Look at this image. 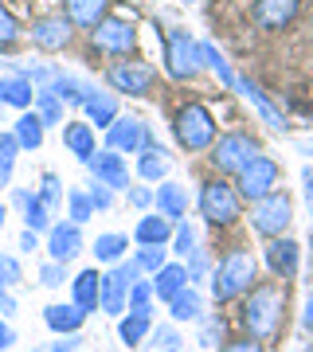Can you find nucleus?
Returning a JSON list of instances; mask_svg holds the SVG:
<instances>
[{
    "instance_id": "f257e3e1",
    "label": "nucleus",
    "mask_w": 313,
    "mask_h": 352,
    "mask_svg": "<svg viewBox=\"0 0 313 352\" xmlns=\"http://www.w3.org/2000/svg\"><path fill=\"white\" fill-rule=\"evenodd\" d=\"M282 314H286V286H282V278H274V282H259L247 289L239 321L247 329V337L270 344L282 333Z\"/></svg>"
},
{
    "instance_id": "f03ea898",
    "label": "nucleus",
    "mask_w": 313,
    "mask_h": 352,
    "mask_svg": "<svg viewBox=\"0 0 313 352\" xmlns=\"http://www.w3.org/2000/svg\"><path fill=\"white\" fill-rule=\"evenodd\" d=\"M255 278H259V263H255V254H250L247 247L227 251L224 258H219V266L212 270V298H215V305H227V302L247 298V289L255 286Z\"/></svg>"
},
{
    "instance_id": "7ed1b4c3",
    "label": "nucleus",
    "mask_w": 313,
    "mask_h": 352,
    "mask_svg": "<svg viewBox=\"0 0 313 352\" xmlns=\"http://www.w3.org/2000/svg\"><path fill=\"white\" fill-rule=\"evenodd\" d=\"M200 215L208 227H231L243 215V196L227 176H212L200 184Z\"/></svg>"
},
{
    "instance_id": "20e7f679",
    "label": "nucleus",
    "mask_w": 313,
    "mask_h": 352,
    "mask_svg": "<svg viewBox=\"0 0 313 352\" xmlns=\"http://www.w3.org/2000/svg\"><path fill=\"white\" fill-rule=\"evenodd\" d=\"M173 133L180 141V149L188 153H204L215 145V118L204 102H184L173 118Z\"/></svg>"
},
{
    "instance_id": "39448f33",
    "label": "nucleus",
    "mask_w": 313,
    "mask_h": 352,
    "mask_svg": "<svg viewBox=\"0 0 313 352\" xmlns=\"http://www.w3.org/2000/svg\"><path fill=\"white\" fill-rule=\"evenodd\" d=\"M200 39H192V32H184V28H169L164 32V71H169V78L188 82V78L200 75Z\"/></svg>"
},
{
    "instance_id": "423d86ee",
    "label": "nucleus",
    "mask_w": 313,
    "mask_h": 352,
    "mask_svg": "<svg viewBox=\"0 0 313 352\" xmlns=\"http://www.w3.org/2000/svg\"><path fill=\"white\" fill-rule=\"evenodd\" d=\"M259 141L250 138V133H224V138H215V145L208 149V161H212V168L219 176H239L243 168H247L255 157H259Z\"/></svg>"
},
{
    "instance_id": "0eeeda50",
    "label": "nucleus",
    "mask_w": 313,
    "mask_h": 352,
    "mask_svg": "<svg viewBox=\"0 0 313 352\" xmlns=\"http://www.w3.org/2000/svg\"><path fill=\"white\" fill-rule=\"evenodd\" d=\"M290 219H294V204H290L286 192H270L263 200L250 204V227L263 235V239H278V235H286Z\"/></svg>"
},
{
    "instance_id": "6e6552de",
    "label": "nucleus",
    "mask_w": 313,
    "mask_h": 352,
    "mask_svg": "<svg viewBox=\"0 0 313 352\" xmlns=\"http://www.w3.org/2000/svg\"><path fill=\"white\" fill-rule=\"evenodd\" d=\"M106 82H110L114 94H129V98H145L157 82V71L141 59H118V63L106 67Z\"/></svg>"
},
{
    "instance_id": "1a4fd4ad",
    "label": "nucleus",
    "mask_w": 313,
    "mask_h": 352,
    "mask_svg": "<svg viewBox=\"0 0 313 352\" xmlns=\"http://www.w3.org/2000/svg\"><path fill=\"white\" fill-rule=\"evenodd\" d=\"M90 47L98 55H114V59H125L129 51L138 47V32L125 16H106L98 28H90Z\"/></svg>"
},
{
    "instance_id": "9d476101",
    "label": "nucleus",
    "mask_w": 313,
    "mask_h": 352,
    "mask_svg": "<svg viewBox=\"0 0 313 352\" xmlns=\"http://www.w3.org/2000/svg\"><path fill=\"white\" fill-rule=\"evenodd\" d=\"M278 176H282V168H278L274 157H266V153H259L255 161L243 168V173L235 176V188L243 200H263V196H270V192L278 188Z\"/></svg>"
},
{
    "instance_id": "9b49d317",
    "label": "nucleus",
    "mask_w": 313,
    "mask_h": 352,
    "mask_svg": "<svg viewBox=\"0 0 313 352\" xmlns=\"http://www.w3.org/2000/svg\"><path fill=\"white\" fill-rule=\"evenodd\" d=\"M28 36L36 43L39 51H63L71 47V39H75V24L67 20V12H51V16H36L32 28H28Z\"/></svg>"
},
{
    "instance_id": "f8f14e48",
    "label": "nucleus",
    "mask_w": 313,
    "mask_h": 352,
    "mask_svg": "<svg viewBox=\"0 0 313 352\" xmlns=\"http://www.w3.org/2000/svg\"><path fill=\"white\" fill-rule=\"evenodd\" d=\"M145 145H153V133L141 118H118L110 129H106V149L122 153V157H133Z\"/></svg>"
},
{
    "instance_id": "ddd939ff",
    "label": "nucleus",
    "mask_w": 313,
    "mask_h": 352,
    "mask_svg": "<svg viewBox=\"0 0 313 352\" xmlns=\"http://www.w3.org/2000/svg\"><path fill=\"white\" fill-rule=\"evenodd\" d=\"M83 227L75 219H59V223H51L47 231V258L55 263H75L78 254H83Z\"/></svg>"
},
{
    "instance_id": "4468645a",
    "label": "nucleus",
    "mask_w": 313,
    "mask_h": 352,
    "mask_svg": "<svg viewBox=\"0 0 313 352\" xmlns=\"http://www.w3.org/2000/svg\"><path fill=\"white\" fill-rule=\"evenodd\" d=\"M87 173L102 184H110L114 192H125L129 188V168H125V157L114 149H98L94 157L87 161Z\"/></svg>"
},
{
    "instance_id": "2eb2a0df",
    "label": "nucleus",
    "mask_w": 313,
    "mask_h": 352,
    "mask_svg": "<svg viewBox=\"0 0 313 352\" xmlns=\"http://www.w3.org/2000/svg\"><path fill=\"white\" fill-rule=\"evenodd\" d=\"M298 12H301V0H255V8H250L255 24L263 28V32H282V28H290L298 20Z\"/></svg>"
},
{
    "instance_id": "dca6fc26",
    "label": "nucleus",
    "mask_w": 313,
    "mask_h": 352,
    "mask_svg": "<svg viewBox=\"0 0 313 352\" xmlns=\"http://www.w3.org/2000/svg\"><path fill=\"white\" fill-rule=\"evenodd\" d=\"M298 258H301V247L286 235H278V239H266V266H270V274L290 282V278L298 274Z\"/></svg>"
},
{
    "instance_id": "f3484780",
    "label": "nucleus",
    "mask_w": 313,
    "mask_h": 352,
    "mask_svg": "<svg viewBox=\"0 0 313 352\" xmlns=\"http://www.w3.org/2000/svg\"><path fill=\"white\" fill-rule=\"evenodd\" d=\"M0 102L16 106V110H32L36 102V82L28 78V71H12V75L0 78Z\"/></svg>"
},
{
    "instance_id": "a211bd4d",
    "label": "nucleus",
    "mask_w": 313,
    "mask_h": 352,
    "mask_svg": "<svg viewBox=\"0 0 313 352\" xmlns=\"http://www.w3.org/2000/svg\"><path fill=\"white\" fill-rule=\"evenodd\" d=\"M173 231H176V219H169V215H161V212H149V215H141L138 227H133V243H138V247L169 243Z\"/></svg>"
},
{
    "instance_id": "6ab92c4d",
    "label": "nucleus",
    "mask_w": 313,
    "mask_h": 352,
    "mask_svg": "<svg viewBox=\"0 0 313 352\" xmlns=\"http://www.w3.org/2000/svg\"><path fill=\"white\" fill-rule=\"evenodd\" d=\"M71 302H75L83 314H94L102 305V274L94 266L83 270V274H75V282H71Z\"/></svg>"
},
{
    "instance_id": "aec40b11",
    "label": "nucleus",
    "mask_w": 313,
    "mask_h": 352,
    "mask_svg": "<svg viewBox=\"0 0 313 352\" xmlns=\"http://www.w3.org/2000/svg\"><path fill=\"white\" fill-rule=\"evenodd\" d=\"M149 282H153V298H157V302H173L184 286H192V282H188L184 263H164L161 270L149 278Z\"/></svg>"
},
{
    "instance_id": "412c9836",
    "label": "nucleus",
    "mask_w": 313,
    "mask_h": 352,
    "mask_svg": "<svg viewBox=\"0 0 313 352\" xmlns=\"http://www.w3.org/2000/svg\"><path fill=\"white\" fill-rule=\"evenodd\" d=\"M153 204H157V212L169 215V219H184V212H188V188H184V184H176V180H161V184L153 188Z\"/></svg>"
},
{
    "instance_id": "4be33fe9",
    "label": "nucleus",
    "mask_w": 313,
    "mask_h": 352,
    "mask_svg": "<svg viewBox=\"0 0 313 352\" xmlns=\"http://www.w3.org/2000/svg\"><path fill=\"white\" fill-rule=\"evenodd\" d=\"M149 333H153L149 309H125V314L118 317V340H122L125 349H138Z\"/></svg>"
},
{
    "instance_id": "5701e85b",
    "label": "nucleus",
    "mask_w": 313,
    "mask_h": 352,
    "mask_svg": "<svg viewBox=\"0 0 313 352\" xmlns=\"http://www.w3.org/2000/svg\"><path fill=\"white\" fill-rule=\"evenodd\" d=\"M63 145H67L71 157H78V161L87 164L98 153L94 149V126L90 122H63Z\"/></svg>"
},
{
    "instance_id": "b1692460",
    "label": "nucleus",
    "mask_w": 313,
    "mask_h": 352,
    "mask_svg": "<svg viewBox=\"0 0 313 352\" xmlns=\"http://www.w3.org/2000/svg\"><path fill=\"white\" fill-rule=\"evenodd\" d=\"M125 305H129V282H125L122 274H118V266H114L110 274H102V314L110 317H122Z\"/></svg>"
},
{
    "instance_id": "393cba45",
    "label": "nucleus",
    "mask_w": 313,
    "mask_h": 352,
    "mask_svg": "<svg viewBox=\"0 0 313 352\" xmlns=\"http://www.w3.org/2000/svg\"><path fill=\"white\" fill-rule=\"evenodd\" d=\"M83 321H87V314H83L75 302L47 305V309H43V325H47L51 333H59V337H71V333H78V329H83Z\"/></svg>"
},
{
    "instance_id": "a878e982",
    "label": "nucleus",
    "mask_w": 313,
    "mask_h": 352,
    "mask_svg": "<svg viewBox=\"0 0 313 352\" xmlns=\"http://www.w3.org/2000/svg\"><path fill=\"white\" fill-rule=\"evenodd\" d=\"M106 16H110V0H67V20L83 32L98 28Z\"/></svg>"
},
{
    "instance_id": "bb28decb",
    "label": "nucleus",
    "mask_w": 313,
    "mask_h": 352,
    "mask_svg": "<svg viewBox=\"0 0 313 352\" xmlns=\"http://www.w3.org/2000/svg\"><path fill=\"white\" fill-rule=\"evenodd\" d=\"M235 90L250 102V106H255V110L263 113V122H266L270 129H286V118H282V113L274 110V102H270L263 90H259V82H250V78H235Z\"/></svg>"
},
{
    "instance_id": "cd10ccee",
    "label": "nucleus",
    "mask_w": 313,
    "mask_h": 352,
    "mask_svg": "<svg viewBox=\"0 0 313 352\" xmlns=\"http://www.w3.org/2000/svg\"><path fill=\"white\" fill-rule=\"evenodd\" d=\"M164 305H169V317H173L176 325H184V321H200L204 317V294L196 286H184L173 302H164Z\"/></svg>"
},
{
    "instance_id": "c85d7f7f",
    "label": "nucleus",
    "mask_w": 313,
    "mask_h": 352,
    "mask_svg": "<svg viewBox=\"0 0 313 352\" xmlns=\"http://www.w3.org/2000/svg\"><path fill=\"white\" fill-rule=\"evenodd\" d=\"M87 122L94 129H110L114 122H118V94H106V90H94L87 98Z\"/></svg>"
},
{
    "instance_id": "c756f323",
    "label": "nucleus",
    "mask_w": 313,
    "mask_h": 352,
    "mask_svg": "<svg viewBox=\"0 0 313 352\" xmlns=\"http://www.w3.org/2000/svg\"><path fill=\"white\" fill-rule=\"evenodd\" d=\"M169 168H173V157L153 141V145H145L141 149V157H138V173H141V180H149V184H161L164 176H169Z\"/></svg>"
},
{
    "instance_id": "7c9ffc66",
    "label": "nucleus",
    "mask_w": 313,
    "mask_h": 352,
    "mask_svg": "<svg viewBox=\"0 0 313 352\" xmlns=\"http://www.w3.org/2000/svg\"><path fill=\"white\" fill-rule=\"evenodd\" d=\"M47 90H55V94H59V98L67 102V106H87V98H90V94H94V90H98V87H90L87 78H75V75H59V78H55V82H51Z\"/></svg>"
},
{
    "instance_id": "2f4dec72",
    "label": "nucleus",
    "mask_w": 313,
    "mask_h": 352,
    "mask_svg": "<svg viewBox=\"0 0 313 352\" xmlns=\"http://www.w3.org/2000/svg\"><path fill=\"white\" fill-rule=\"evenodd\" d=\"M43 122H39V113L36 110H24L20 118H16V126H12V133H16V141H20V149H39L43 145Z\"/></svg>"
},
{
    "instance_id": "473e14b6",
    "label": "nucleus",
    "mask_w": 313,
    "mask_h": 352,
    "mask_svg": "<svg viewBox=\"0 0 313 352\" xmlns=\"http://www.w3.org/2000/svg\"><path fill=\"white\" fill-rule=\"evenodd\" d=\"M125 251H129V235H122V231H106V235L94 239V258H98V263L118 266L125 258Z\"/></svg>"
},
{
    "instance_id": "72a5a7b5",
    "label": "nucleus",
    "mask_w": 313,
    "mask_h": 352,
    "mask_svg": "<svg viewBox=\"0 0 313 352\" xmlns=\"http://www.w3.org/2000/svg\"><path fill=\"white\" fill-rule=\"evenodd\" d=\"M200 55H204V67H208V71H212L215 78H219V87L224 90H235V71H231V63H227V55L219 47H215V43H200Z\"/></svg>"
},
{
    "instance_id": "f704fd0d",
    "label": "nucleus",
    "mask_w": 313,
    "mask_h": 352,
    "mask_svg": "<svg viewBox=\"0 0 313 352\" xmlns=\"http://www.w3.org/2000/svg\"><path fill=\"white\" fill-rule=\"evenodd\" d=\"M63 106H67V102H63L55 90H36V102H32V110L39 113L43 126H63Z\"/></svg>"
},
{
    "instance_id": "c9c22d12",
    "label": "nucleus",
    "mask_w": 313,
    "mask_h": 352,
    "mask_svg": "<svg viewBox=\"0 0 313 352\" xmlns=\"http://www.w3.org/2000/svg\"><path fill=\"white\" fill-rule=\"evenodd\" d=\"M16 157H20V141L16 133H0V188H8L12 184V173H16Z\"/></svg>"
},
{
    "instance_id": "e433bc0d",
    "label": "nucleus",
    "mask_w": 313,
    "mask_h": 352,
    "mask_svg": "<svg viewBox=\"0 0 313 352\" xmlns=\"http://www.w3.org/2000/svg\"><path fill=\"white\" fill-rule=\"evenodd\" d=\"M67 219H75L78 227L94 219V200H90L87 188H71L67 192Z\"/></svg>"
},
{
    "instance_id": "4c0bfd02",
    "label": "nucleus",
    "mask_w": 313,
    "mask_h": 352,
    "mask_svg": "<svg viewBox=\"0 0 313 352\" xmlns=\"http://www.w3.org/2000/svg\"><path fill=\"white\" fill-rule=\"evenodd\" d=\"M24 227H32V231H51V208L39 200L36 192H32V200L24 204Z\"/></svg>"
},
{
    "instance_id": "58836bf2",
    "label": "nucleus",
    "mask_w": 313,
    "mask_h": 352,
    "mask_svg": "<svg viewBox=\"0 0 313 352\" xmlns=\"http://www.w3.org/2000/svg\"><path fill=\"white\" fill-rule=\"evenodd\" d=\"M133 258H138V266L145 270V274H157V270L169 263V243H153V247H141Z\"/></svg>"
},
{
    "instance_id": "ea45409f",
    "label": "nucleus",
    "mask_w": 313,
    "mask_h": 352,
    "mask_svg": "<svg viewBox=\"0 0 313 352\" xmlns=\"http://www.w3.org/2000/svg\"><path fill=\"white\" fill-rule=\"evenodd\" d=\"M36 196L47 204L51 212H55V208H63V180L55 173H43V176H39V192H36Z\"/></svg>"
},
{
    "instance_id": "a19ab883",
    "label": "nucleus",
    "mask_w": 313,
    "mask_h": 352,
    "mask_svg": "<svg viewBox=\"0 0 313 352\" xmlns=\"http://www.w3.org/2000/svg\"><path fill=\"white\" fill-rule=\"evenodd\" d=\"M20 282H24L20 258H16V254H0V294H4V289H16Z\"/></svg>"
},
{
    "instance_id": "79ce46f5",
    "label": "nucleus",
    "mask_w": 313,
    "mask_h": 352,
    "mask_svg": "<svg viewBox=\"0 0 313 352\" xmlns=\"http://www.w3.org/2000/svg\"><path fill=\"white\" fill-rule=\"evenodd\" d=\"M20 20H16L4 4H0V51H8V47H16V39H20Z\"/></svg>"
},
{
    "instance_id": "37998d69",
    "label": "nucleus",
    "mask_w": 313,
    "mask_h": 352,
    "mask_svg": "<svg viewBox=\"0 0 313 352\" xmlns=\"http://www.w3.org/2000/svg\"><path fill=\"white\" fill-rule=\"evenodd\" d=\"M192 251H196V227L184 219V223H176V231H173V254L188 258Z\"/></svg>"
},
{
    "instance_id": "c03bdc74",
    "label": "nucleus",
    "mask_w": 313,
    "mask_h": 352,
    "mask_svg": "<svg viewBox=\"0 0 313 352\" xmlns=\"http://www.w3.org/2000/svg\"><path fill=\"white\" fill-rule=\"evenodd\" d=\"M63 282H67V263L47 258V263L39 266V286H43V289H59Z\"/></svg>"
},
{
    "instance_id": "a18cd8bd",
    "label": "nucleus",
    "mask_w": 313,
    "mask_h": 352,
    "mask_svg": "<svg viewBox=\"0 0 313 352\" xmlns=\"http://www.w3.org/2000/svg\"><path fill=\"white\" fill-rule=\"evenodd\" d=\"M208 251H204V247H196V251L188 254L184 258V270H188V282H192V286H196V282H204V278H208Z\"/></svg>"
},
{
    "instance_id": "49530a36",
    "label": "nucleus",
    "mask_w": 313,
    "mask_h": 352,
    "mask_svg": "<svg viewBox=\"0 0 313 352\" xmlns=\"http://www.w3.org/2000/svg\"><path fill=\"white\" fill-rule=\"evenodd\" d=\"M153 340H157V352H176L184 340H180V333H176V321L173 325H157L153 329Z\"/></svg>"
},
{
    "instance_id": "de8ad7c7",
    "label": "nucleus",
    "mask_w": 313,
    "mask_h": 352,
    "mask_svg": "<svg viewBox=\"0 0 313 352\" xmlns=\"http://www.w3.org/2000/svg\"><path fill=\"white\" fill-rule=\"evenodd\" d=\"M149 305H153V282H133L125 309H149Z\"/></svg>"
},
{
    "instance_id": "09e8293b",
    "label": "nucleus",
    "mask_w": 313,
    "mask_h": 352,
    "mask_svg": "<svg viewBox=\"0 0 313 352\" xmlns=\"http://www.w3.org/2000/svg\"><path fill=\"white\" fill-rule=\"evenodd\" d=\"M87 192H90V200H94V212H110V208H114V188H110V184L94 180Z\"/></svg>"
},
{
    "instance_id": "8fccbe9b",
    "label": "nucleus",
    "mask_w": 313,
    "mask_h": 352,
    "mask_svg": "<svg viewBox=\"0 0 313 352\" xmlns=\"http://www.w3.org/2000/svg\"><path fill=\"white\" fill-rule=\"evenodd\" d=\"M59 75H63L59 67H47V63H39V67H32V71H28V78L36 82V90H47V87H51V82H55Z\"/></svg>"
},
{
    "instance_id": "3c124183",
    "label": "nucleus",
    "mask_w": 313,
    "mask_h": 352,
    "mask_svg": "<svg viewBox=\"0 0 313 352\" xmlns=\"http://www.w3.org/2000/svg\"><path fill=\"white\" fill-rule=\"evenodd\" d=\"M219 352H266V344L255 337H235V340H227Z\"/></svg>"
},
{
    "instance_id": "603ef678",
    "label": "nucleus",
    "mask_w": 313,
    "mask_h": 352,
    "mask_svg": "<svg viewBox=\"0 0 313 352\" xmlns=\"http://www.w3.org/2000/svg\"><path fill=\"white\" fill-rule=\"evenodd\" d=\"M204 329H200V344H212L215 337H224V321L219 317H200Z\"/></svg>"
},
{
    "instance_id": "864d4df0",
    "label": "nucleus",
    "mask_w": 313,
    "mask_h": 352,
    "mask_svg": "<svg viewBox=\"0 0 313 352\" xmlns=\"http://www.w3.org/2000/svg\"><path fill=\"white\" fill-rule=\"evenodd\" d=\"M125 200L145 212V208H153V188H133V184H129V188H125Z\"/></svg>"
},
{
    "instance_id": "5fc2aeb1",
    "label": "nucleus",
    "mask_w": 313,
    "mask_h": 352,
    "mask_svg": "<svg viewBox=\"0 0 313 352\" xmlns=\"http://www.w3.org/2000/svg\"><path fill=\"white\" fill-rule=\"evenodd\" d=\"M118 274H122L129 286H133V282H141V274H145V270L138 266V258H122V263H118Z\"/></svg>"
},
{
    "instance_id": "6e6d98bb",
    "label": "nucleus",
    "mask_w": 313,
    "mask_h": 352,
    "mask_svg": "<svg viewBox=\"0 0 313 352\" xmlns=\"http://www.w3.org/2000/svg\"><path fill=\"white\" fill-rule=\"evenodd\" d=\"M16 344V329L8 325V317H0V352H8Z\"/></svg>"
},
{
    "instance_id": "4d7b16f0",
    "label": "nucleus",
    "mask_w": 313,
    "mask_h": 352,
    "mask_svg": "<svg viewBox=\"0 0 313 352\" xmlns=\"http://www.w3.org/2000/svg\"><path fill=\"white\" fill-rule=\"evenodd\" d=\"M78 344H83V340H78V333H71V337L55 340V344H51V349H43V352H78Z\"/></svg>"
},
{
    "instance_id": "13d9d810",
    "label": "nucleus",
    "mask_w": 313,
    "mask_h": 352,
    "mask_svg": "<svg viewBox=\"0 0 313 352\" xmlns=\"http://www.w3.org/2000/svg\"><path fill=\"white\" fill-rule=\"evenodd\" d=\"M20 251H39V231H32V227H24V231H20Z\"/></svg>"
},
{
    "instance_id": "bf43d9fd",
    "label": "nucleus",
    "mask_w": 313,
    "mask_h": 352,
    "mask_svg": "<svg viewBox=\"0 0 313 352\" xmlns=\"http://www.w3.org/2000/svg\"><path fill=\"white\" fill-rule=\"evenodd\" d=\"M0 309H4L0 317H12V314H16V298H12V289H4V294H0Z\"/></svg>"
},
{
    "instance_id": "052dcab7",
    "label": "nucleus",
    "mask_w": 313,
    "mask_h": 352,
    "mask_svg": "<svg viewBox=\"0 0 313 352\" xmlns=\"http://www.w3.org/2000/svg\"><path fill=\"white\" fill-rule=\"evenodd\" d=\"M301 329H305V333H313V294L305 298V309H301Z\"/></svg>"
},
{
    "instance_id": "680f3d73",
    "label": "nucleus",
    "mask_w": 313,
    "mask_h": 352,
    "mask_svg": "<svg viewBox=\"0 0 313 352\" xmlns=\"http://www.w3.org/2000/svg\"><path fill=\"white\" fill-rule=\"evenodd\" d=\"M301 180H305V204H310V215H313V168H305Z\"/></svg>"
},
{
    "instance_id": "e2e57ef3",
    "label": "nucleus",
    "mask_w": 313,
    "mask_h": 352,
    "mask_svg": "<svg viewBox=\"0 0 313 352\" xmlns=\"http://www.w3.org/2000/svg\"><path fill=\"white\" fill-rule=\"evenodd\" d=\"M4 223H8V204H0V231H4Z\"/></svg>"
},
{
    "instance_id": "0e129e2a",
    "label": "nucleus",
    "mask_w": 313,
    "mask_h": 352,
    "mask_svg": "<svg viewBox=\"0 0 313 352\" xmlns=\"http://www.w3.org/2000/svg\"><path fill=\"white\" fill-rule=\"evenodd\" d=\"M310 352H313V344H310Z\"/></svg>"
},
{
    "instance_id": "69168bd1",
    "label": "nucleus",
    "mask_w": 313,
    "mask_h": 352,
    "mask_svg": "<svg viewBox=\"0 0 313 352\" xmlns=\"http://www.w3.org/2000/svg\"><path fill=\"white\" fill-rule=\"evenodd\" d=\"M0 4H4V0H0Z\"/></svg>"
}]
</instances>
